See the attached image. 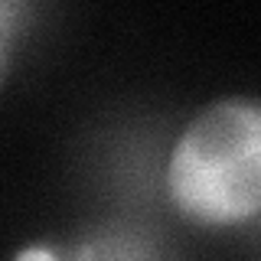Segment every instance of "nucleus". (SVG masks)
Returning a JSON list of instances; mask_svg holds the SVG:
<instances>
[{
    "label": "nucleus",
    "instance_id": "3",
    "mask_svg": "<svg viewBox=\"0 0 261 261\" xmlns=\"http://www.w3.org/2000/svg\"><path fill=\"white\" fill-rule=\"evenodd\" d=\"M16 261H59V255L49 251V248H30V251H23Z\"/></svg>",
    "mask_w": 261,
    "mask_h": 261
},
{
    "label": "nucleus",
    "instance_id": "4",
    "mask_svg": "<svg viewBox=\"0 0 261 261\" xmlns=\"http://www.w3.org/2000/svg\"><path fill=\"white\" fill-rule=\"evenodd\" d=\"M0 59H4V43H0Z\"/></svg>",
    "mask_w": 261,
    "mask_h": 261
},
{
    "label": "nucleus",
    "instance_id": "1",
    "mask_svg": "<svg viewBox=\"0 0 261 261\" xmlns=\"http://www.w3.org/2000/svg\"><path fill=\"white\" fill-rule=\"evenodd\" d=\"M167 193L199 225H239L261 206V108L216 101L190 121L170 153Z\"/></svg>",
    "mask_w": 261,
    "mask_h": 261
},
{
    "label": "nucleus",
    "instance_id": "2",
    "mask_svg": "<svg viewBox=\"0 0 261 261\" xmlns=\"http://www.w3.org/2000/svg\"><path fill=\"white\" fill-rule=\"evenodd\" d=\"M65 261H153V251L134 232H105L75 245Z\"/></svg>",
    "mask_w": 261,
    "mask_h": 261
}]
</instances>
